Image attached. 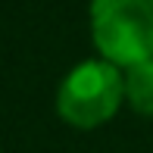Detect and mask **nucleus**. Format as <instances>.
<instances>
[{"mask_svg":"<svg viewBox=\"0 0 153 153\" xmlns=\"http://www.w3.org/2000/svg\"><path fill=\"white\" fill-rule=\"evenodd\" d=\"M125 103V72L109 59H85L62 75L56 88V116L69 128L94 131Z\"/></svg>","mask_w":153,"mask_h":153,"instance_id":"1","label":"nucleus"},{"mask_svg":"<svg viewBox=\"0 0 153 153\" xmlns=\"http://www.w3.org/2000/svg\"><path fill=\"white\" fill-rule=\"evenodd\" d=\"M88 19L97 53L113 66L153 59V0H91Z\"/></svg>","mask_w":153,"mask_h":153,"instance_id":"2","label":"nucleus"},{"mask_svg":"<svg viewBox=\"0 0 153 153\" xmlns=\"http://www.w3.org/2000/svg\"><path fill=\"white\" fill-rule=\"evenodd\" d=\"M125 72V103L144 119H153V59L134 62Z\"/></svg>","mask_w":153,"mask_h":153,"instance_id":"3","label":"nucleus"}]
</instances>
